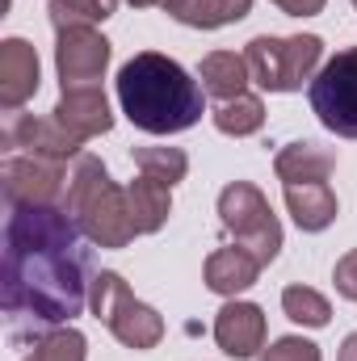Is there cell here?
Wrapping results in <instances>:
<instances>
[{
    "label": "cell",
    "mask_w": 357,
    "mask_h": 361,
    "mask_svg": "<svg viewBox=\"0 0 357 361\" xmlns=\"http://www.w3.org/2000/svg\"><path fill=\"white\" fill-rule=\"evenodd\" d=\"M80 227L63 206H13L4 223L0 302L13 319L68 324L85 307Z\"/></svg>",
    "instance_id": "6da1fadb"
},
{
    "label": "cell",
    "mask_w": 357,
    "mask_h": 361,
    "mask_svg": "<svg viewBox=\"0 0 357 361\" xmlns=\"http://www.w3.org/2000/svg\"><path fill=\"white\" fill-rule=\"evenodd\" d=\"M202 85L160 51H139L118 72V105L147 135H177L202 118Z\"/></svg>",
    "instance_id": "7a4b0ae2"
},
{
    "label": "cell",
    "mask_w": 357,
    "mask_h": 361,
    "mask_svg": "<svg viewBox=\"0 0 357 361\" xmlns=\"http://www.w3.org/2000/svg\"><path fill=\"white\" fill-rule=\"evenodd\" d=\"M76 227L89 235L97 248H126L139 231H135V219H131V202H126V189H118L105 164L97 156H80L68 173V189H63V202H59Z\"/></svg>",
    "instance_id": "3957f363"
},
{
    "label": "cell",
    "mask_w": 357,
    "mask_h": 361,
    "mask_svg": "<svg viewBox=\"0 0 357 361\" xmlns=\"http://www.w3.org/2000/svg\"><path fill=\"white\" fill-rule=\"evenodd\" d=\"M89 307L92 315L114 332V341H122L126 349L143 353V349H156L164 341V319L156 307L139 302L131 294V286L122 281V273L114 269H101L92 277V290H89Z\"/></svg>",
    "instance_id": "277c9868"
},
{
    "label": "cell",
    "mask_w": 357,
    "mask_h": 361,
    "mask_svg": "<svg viewBox=\"0 0 357 361\" xmlns=\"http://www.w3.org/2000/svg\"><path fill=\"white\" fill-rule=\"evenodd\" d=\"M248 72L265 92H298L307 80H315V68L324 59V38L315 34H294V38H273L257 34L244 47Z\"/></svg>",
    "instance_id": "5b68a950"
},
{
    "label": "cell",
    "mask_w": 357,
    "mask_h": 361,
    "mask_svg": "<svg viewBox=\"0 0 357 361\" xmlns=\"http://www.w3.org/2000/svg\"><path fill=\"white\" fill-rule=\"evenodd\" d=\"M219 219H223V227L236 235V244L248 248L261 265L277 261V252H282V223H277V214L269 210V197L257 185L231 180V185L219 193Z\"/></svg>",
    "instance_id": "8992f818"
},
{
    "label": "cell",
    "mask_w": 357,
    "mask_h": 361,
    "mask_svg": "<svg viewBox=\"0 0 357 361\" xmlns=\"http://www.w3.org/2000/svg\"><path fill=\"white\" fill-rule=\"evenodd\" d=\"M311 109L315 118L341 135L357 139V47L337 51L311 80Z\"/></svg>",
    "instance_id": "52a82bcc"
},
{
    "label": "cell",
    "mask_w": 357,
    "mask_h": 361,
    "mask_svg": "<svg viewBox=\"0 0 357 361\" xmlns=\"http://www.w3.org/2000/svg\"><path fill=\"white\" fill-rule=\"evenodd\" d=\"M0 143L4 152H21V156H38V160H55V164H68V160H80V143L59 118H34V114H4V130H0Z\"/></svg>",
    "instance_id": "ba28073f"
},
{
    "label": "cell",
    "mask_w": 357,
    "mask_h": 361,
    "mask_svg": "<svg viewBox=\"0 0 357 361\" xmlns=\"http://www.w3.org/2000/svg\"><path fill=\"white\" fill-rule=\"evenodd\" d=\"M0 189L8 197V206H59L68 177H63V164H55V160L13 152L0 164Z\"/></svg>",
    "instance_id": "9c48e42d"
},
{
    "label": "cell",
    "mask_w": 357,
    "mask_h": 361,
    "mask_svg": "<svg viewBox=\"0 0 357 361\" xmlns=\"http://www.w3.org/2000/svg\"><path fill=\"white\" fill-rule=\"evenodd\" d=\"M109 68V42L92 25L59 30L55 42V72L63 89H101V76Z\"/></svg>",
    "instance_id": "30bf717a"
},
{
    "label": "cell",
    "mask_w": 357,
    "mask_h": 361,
    "mask_svg": "<svg viewBox=\"0 0 357 361\" xmlns=\"http://www.w3.org/2000/svg\"><path fill=\"white\" fill-rule=\"evenodd\" d=\"M214 341L231 361H248L265 349V311L257 302H227L214 315Z\"/></svg>",
    "instance_id": "8fae6325"
},
{
    "label": "cell",
    "mask_w": 357,
    "mask_h": 361,
    "mask_svg": "<svg viewBox=\"0 0 357 361\" xmlns=\"http://www.w3.org/2000/svg\"><path fill=\"white\" fill-rule=\"evenodd\" d=\"M38 51L25 38H4L0 42V109L17 114L34 92H38Z\"/></svg>",
    "instance_id": "7c38bea8"
},
{
    "label": "cell",
    "mask_w": 357,
    "mask_h": 361,
    "mask_svg": "<svg viewBox=\"0 0 357 361\" xmlns=\"http://www.w3.org/2000/svg\"><path fill=\"white\" fill-rule=\"evenodd\" d=\"M261 261L248 252V248H240V244H231V248H219V252H210L206 257V290H214V294H223V298H236V294H244V290H253L257 286V277H261Z\"/></svg>",
    "instance_id": "4fadbf2b"
},
{
    "label": "cell",
    "mask_w": 357,
    "mask_h": 361,
    "mask_svg": "<svg viewBox=\"0 0 357 361\" xmlns=\"http://www.w3.org/2000/svg\"><path fill=\"white\" fill-rule=\"evenodd\" d=\"M55 118H59L76 139L109 135V126H114L109 101H105V92L101 89H63L59 105H55Z\"/></svg>",
    "instance_id": "5bb4252c"
},
{
    "label": "cell",
    "mask_w": 357,
    "mask_h": 361,
    "mask_svg": "<svg viewBox=\"0 0 357 361\" xmlns=\"http://www.w3.org/2000/svg\"><path fill=\"white\" fill-rule=\"evenodd\" d=\"M273 173L282 185H303V180H328L337 173V152L320 143H286L273 156Z\"/></svg>",
    "instance_id": "9a60e30c"
},
{
    "label": "cell",
    "mask_w": 357,
    "mask_h": 361,
    "mask_svg": "<svg viewBox=\"0 0 357 361\" xmlns=\"http://www.w3.org/2000/svg\"><path fill=\"white\" fill-rule=\"evenodd\" d=\"M198 80H202V92L206 97H214L223 105V101L244 97L253 72H248V59L244 55H236V51H210L202 59V68H198Z\"/></svg>",
    "instance_id": "2e32d148"
},
{
    "label": "cell",
    "mask_w": 357,
    "mask_h": 361,
    "mask_svg": "<svg viewBox=\"0 0 357 361\" xmlns=\"http://www.w3.org/2000/svg\"><path fill=\"white\" fill-rule=\"evenodd\" d=\"M286 210L298 223V231H324L337 219V193L328 189V180L286 185Z\"/></svg>",
    "instance_id": "e0dca14e"
},
{
    "label": "cell",
    "mask_w": 357,
    "mask_h": 361,
    "mask_svg": "<svg viewBox=\"0 0 357 361\" xmlns=\"http://www.w3.org/2000/svg\"><path fill=\"white\" fill-rule=\"evenodd\" d=\"M169 189L173 185H160V180L143 177V173H139V180L126 185V202H131V219H135L139 235H156L169 223V214H173V193Z\"/></svg>",
    "instance_id": "ac0fdd59"
},
{
    "label": "cell",
    "mask_w": 357,
    "mask_h": 361,
    "mask_svg": "<svg viewBox=\"0 0 357 361\" xmlns=\"http://www.w3.org/2000/svg\"><path fill=\"white\" fill-rule=\"evenodd\" d=\"M248 13H253V0H189L177 21L189 30H223L231 21H244Z\"/></svg>",
    "instance_id": "d6986e66"
},
{
    "label": "cell",
    "mask_w": 357,
    "mask_h": 361,
    "mask_svg": "<svg viewBox=\"0 0 357 361\" xmlns=\"http://www.w3.org/2000/svg\"><path fill=\"white\" fill-rule=\"evenodd\" d=\"M214 126H219L223 135H231V139L257 135V130L265 126V101L253 97V92H244V97H236V101H223V105L214 109Z\"/></svg>",
    "instance_id": "ffe728a7"
},
{
    "label": "cell",
    "mask_w": 357,
    "mask_h": 361,
    "mask_svg": "<svg viewBox=\"0 0 357 361\" xmlns=\"http://www.w3.org/2000/svg\"><path fill=\"white\" fill-rule=\"evenodd\" d=\"M282 311L303 328H328V319H332V302L311 286H286L282 290Z\"/></svg>",
    "instance_id": "44dd1931"
},
{
    "label": "cell",
    "mask_w": 357,
    "mask_h": 361,
    "mask_svg": "<svg viewBox=\"0 0 357 361\" xmlns=\"http://www.w3.org/2000/svg\"><path fill=\"white\" fill-rule=\"evenodd\" d=\"M135 169L160 185H177L189 173V156L181 147H135Z\"/></svg>",
    "instance_id": "7402d4cb"
},
{
    "label": "cell",
    "mask_w": 357,
    "mask_h": 361,
    "mask_svg": "<svg viewBox=\"0 0 357 361\" xmlns=\"http://www.w3.org/2000/svg\"><path fill=\"white\" fill-rule=\"evenodd\" d=\"M114 8H118V0H51L47 17L59 34V30H72V25H97L105 17H114Z\"/></svg>",
    "instance_id": "603a6c76"
},
{
    "label": "cell",
    "mask_w": 357,
    "mask_h": 361,
    "mask_svg": "<svg viewBox=\"0 0 357 361\" xmlns=\"http://www.w3.org/2000/svg\"><path fill=\"white\" fill-rule=\"evenodd\" d=\"M85 353H89V341L76 328H55L42 341H34V353L25 361H85Z\"/></svg>",
    "instance_id": "cb8c5ba5"
},
{
    "label": "cell",
    "mask_w": 357,
    "mask_h": 361,
    "mask_svg": "<svg viewBox=\"0 0 357 361\" xmlns=\"http://www.w3.org/2000/svg\"><path fill=\"white\" fill-rule=\"evenodd\" d=\"M261 361H320V345H311L303 336H282L261 353Z\"/></svg>",
    "instance_id": "d4e9b609"
},
{
    "label": "cell",
    "mask_w": 357,
    "mask_h": 361,
    "mask_svg": "<svg viewBox=\"0 0 357 361\" xmlns=\"http://www.w3.org/2000/svg\"><path fill=\"white\" fill-rule=\"evenodd\" d=\"M332 281H337V294H341V298L357 302V248H353V252H345V257L337 261Z\"/></svg>",
    "instance_id": "484cf974"
},
{
    "label": "cell",
    "mask_w": 357,
    "mask_h": 361,
    "mask_svg": "<svg viewBox=\"0 0 357 361\" xmlns=\"http://www.w3.org/2000/svg\"><path fill=\"white\" fill-rule=\"evenodd\" d=\"M269 4H277L286 17H315V13H324L328 0H269Z\"/></svg>",
    "instance_id": "4316f807"
},
{
    "label": "cell",
    "mask_w": 357,
    "mask_h": 361,
    "mask_svg": "<svg viewBox=\"0 0 357 361\" xmlns=\"http://www.w3.org/2000/svg\"><path fill=\"white\" fill-rule=\"evenodd\" d=\"M341 361H357V332L353 336H345V345H341Z\"/></svg>",
    "instance_id": "83f0119b"
},
{
    "label": "cell",
    "mask_w": 357,
    "mask_h": 361,
    "mask_svg": "<svg viewBox=\"0 0 357 361\" xmlns=\"http://www.w3.org/2000/svg\"><path fill=\"white\" fill-rule=\"evenodd\" d=\"M185 4H189V0H160V8H164L169 17H181V8H185Z\"/></svg>",
    "instance_id": "f1b7e54d"
},
{
    "label": "cell",
    "mask_w": 357,
    "mask_h": 361,
    "mask_svg": "<svg viewBox=\"0 0 357 361\" xmlns=\"http://www.w3.org/2000/svg\"><path fill=\"white\" fill-rule=\"evenodd\" d=\"M135 8H152V4H160V0H131Z\"/></svg>",
    "instance_id": "f546056e"
},
{
    "label": "cell",
    "mask_w": 357,
    "mask_h": 361,
    "mask_svg": "<svg viewBox=\"0 0 357 361\" xmlns=\"http://www.w3.org/2000/svg\"><path fill=\"white\" fill-rule=\"evenodd\" d=\"M353 8H357V0H353Z\"/></svg>",
    "instance_id": "4dcf8cb0"
}]
</instances>
